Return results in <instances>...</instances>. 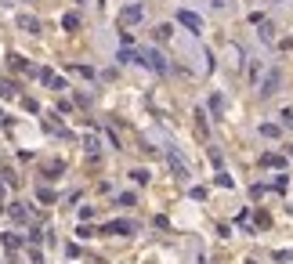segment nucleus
Returning <instances> with one entry per match:
<instances>
[{
    "label": "nucleus",
    "instance_id": "f257e3e1",
    "mask_svg": "<svg viewBox=\"0 0 293 264\" xmlns=\"http://www.w3.org/2000/svg\"><path fill=\"white\" fill-rule=\"evenodd\" d=\"M134 62H145L152 72H167V62H163L159 51H134Z\"/></svg>",
    "mask_w": 293,
    "mask_h": 264
},
{
    "label": "nucleus",
    "instance_id": "f03ea898",
    "mask_svg": "<svg viewBox=\"0 0 293 264\" xmlns=\"http://www.w3.org/2000/svg\"><path fill=\"white\" fill-rule=\"evenodd\" d=\"M178 22H185V25H188V29H196V33H199V29H203V22H199V18H196V15H192V11H181V15H178Z\"/></svg>",
    "mask_w": 293,
    "mask_h": 264
},
{
    "label": "nucleus",
    "instance_id": "7ed1b4c3",
    "mask_svg": "<svg viewBox=\"0 0 293 264\" xmlns=\"http://www.w3.org/2000/svg\"><path fill=\"white\" fill-rule=\"evenodd\" d=\"M123 22H141V7H127V15H123Z\"/></svg>",
    "mask_w": 293,
    "mask_h": 264
},
{
    "label": "nucleus",
    "instance_id": "20e7f679",
    "mask_svg": "<svg viewBox=\"0 0 293 264\" xmlns=\"http://www.w3.org/2000/svg\"><path fill=\"white\" fill-rule=\"evenodd\" d=\"M11 217L15 221H25V206H11Z\"/></svg>",
    "mask_w": 293,
    "mask_h": 264
}]
</instances>
